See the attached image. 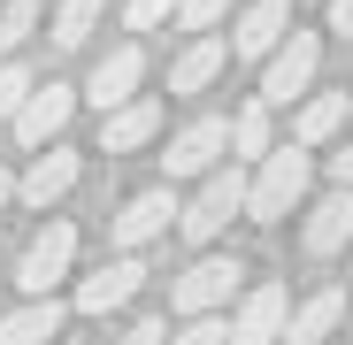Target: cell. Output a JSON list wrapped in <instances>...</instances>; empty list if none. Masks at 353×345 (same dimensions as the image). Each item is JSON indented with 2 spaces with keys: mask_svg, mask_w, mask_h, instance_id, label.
Segmentation results:
<instances>
[{
  "mask_svg": "<svg viewBox=\"0 0 353 345\" xmlns=\"http://www.w3.org/2000/svg\"><path fill=\"white\" fill-rule=\"evenodd\" d=\"M315 185V146H269L246 177V222H284Z\"/></svg>",
  "mask_w": 353,
  "mask_h": 345,
  "instance_id": "1",
  "label": "cell"
},
{
  "mask_svg": "<svg viewBox=\"0 0 353 345\" xmlns=\"http://www.w3.org/2000/svg\"><path fill=\"white\" fill-rule=\"evenodd\" d=\"M230 215H246V169L239 161H215L200 177V192H192V207H176V230H185L192 246H215L230 230Z\"/></svg>",
  "mask_w": 353,
  "mask_h": 345,
  "instance_id": "2",
  "label": "cell"
},
{
  "mask_svg": "<svg viewBox=\"0 0 353 345\" xmlns=\"http://www.w3.org/2000/svg\"><path fill=\"white\" fill-rule=\"evenodd\" d=\"M315 70H323V39L292 23V31H284V39L261 54V92H254V100H269V107H292V100H300V92L315 85Z\"/></svg>",
  "mask_w": 353,
  "mask_h": 345,
  "instance_id": "3",
  "label": "cell"
},
{
  "mask_svg": "<svg viewBox=\"0 0 353 345\" xmlns=\"http://www.w3.org/2000/svg\"><path fill=\"white\" fill-rule=\"evenodd\" d=\"M239 284H246V261L239 253H200L185 276L169 284V307L176 315H223L230 300H239Z\"/></svg>",
  "mask_w": 353,
  "mask_h": 345,
  "instance_id": "4",
  "label": "cell"
},
{
  "mask_svg": "<svg viewBox=\"0 0 353 345\" xmlns=\"http://www.w3.org/2000/svg\"><path fill=\"white\" fill-rule=\"evenodd\" d=\"M70 269H77V222L54 215L39 238L16 253V284H23L31 300H46V292H62V276H70Z\"/></svg>",
  "mask_w": 353,
  "mask_h": 345,
  "instance_id": "5",
  "label": "cell"
},
{
  "mask_svg": "<svg viewBox=\"0 0 353 345\" xmlns=\"http://www.w3.org/2000/svg\"><path fill=\"white\" fill-rule=\"evenodd\" d=\"M70 115H77V85L46 77V85H31V92H23V107L8 115V131H16V146H23V154H39V146H54V138L70 131Z\"/></svg>",
  "mask_w": 353,
  "mask_h": 345,
  "instance_id": "6",
  "label": "cell"
},
{
  "mask_svg": "<svg viewBox=\"0 0 353 345\" xmlns=\"http://www.w3.org/2000/svg\"><path fill=\"white\" fill-rule=\"evenodd\" d=\"M223 154H230V115H192V123L169 138V154H161V177H169V185L208 177V169H215Z\"/></svg>",
  "mask_w": 353,
  "mask_h": 345,
  "instance_id": "7",
  "label": "cell"
},
{
  "mask_svg": "<svg viewBox=\"0 0 353 345\" xmlns=\"http://www.w3.org/2000/svg\"><path fill=\"white\" fill-rule=\"evenodd\" d=\"M77 177H85V161H77L62 138H54V146H39V154H31V169L16 177V200H23V207H39V215H54V207L77 192Z\"/></svg>",
  "mask_w": 353,
  "mask_h": 345,
  "instance_id": "8",
  "label": "cell"
},
{
  "mask_svg": "<svg viewBox=\"0 0 353 345\" xmlns=\"http://www.w3.org/2000/svg\"><path fill=\"white\" fill-rule=\"evenodd\" d=\"M169 222H176V192H169V185H154V192H131L123 207H115L108 238H115V253H146Z\"/></svg>",
  "mask_w": 353,
  "mask_h": 345,
  "instance_id": "9",
  "label": "cell"
},
{
  "mask_svg": "<svg viewBox=\"0 0 353 345\" xmlns=\"http://www.w3.org/2000/svg\"><path fill=\"white\" fill-rule=\"evenodd\" d=\"M139 85H146V46H139V39H123V46H108L100 62H92V77H85V100L108 115V107H123Z\"/></svg>",
  "mask_w": 353,
  "mask_h": 345,
  "instance_id": "10",
  "label": "cell"
},
{
  "mask_svg": "<svg viewBox=\"0 0 353 345\" xmlns=\"http://www.w3.org/2000/svg\"><path fill=\"white\" fill-rule=\"evenodd\" d=\"M139 284H146V261H139V253H115L108 269H92V276L77 284L70 307H77V315H115V307L139 300Z\"/></svg>",
  "mask_w": 353,
  "mask_h": 345,
  "instance_id": "11",
  "label": "cell"
},
{
  "mask_svg": "<svg viewBox=\"0 0 353 345\" xmlns=\"http://www.w3.org/2000/svg\"><path fill=\"white\" fill-rule=\"evenodd\" d=\"M284 315H292L284 284H254V292L239 300V315H223V322H230V345H276L284 337Z\"/></svg>",
  "mask_w": 353,
  "mask_h": 345,
  "instance_id": "12",
  "label": "cell"
},
{
  "mask_svg": "<svg viewBox=\"0 0 353 345\" xmlns=\"http://www.w3.org/2000/svg\"><path fill=\"white\" fill-rule=\"evenodd\" d=\"M161 138V100H146V92H131L123 107H108L100 115V154L115 161V154H139V146H154Z\"/></svg>",
  "mask_w": 353,
  "mask_h": 345,
  "instance_id": "13",
  "label": "cell"
},
{
  "mask_svg": "<svg viewBox=\"0 0 353 345\" xmlns=\"http://www.w3.org/2000/svg\"><path fill=\"white\" fill-rule=\"evenodd\" d=\"M300 246H307V261H330V253L353 246V185H338V192H323V200L307 207Z\"/></svg>",
  "mask_w": 353,
  "mask_h": 345,
  "instance_id": "14",
  "label": "cell"
},
{
  "mask_svg": "<svg viewBox=\"0 0 353 345\" xmlns=\"http://www.w3.org/2000/svg\"><path fill=\"white\" fill-rule=\"evenodd\" d=\"M284 31H292V0H246V16L230 23V54L239 62H261Z\"/></svg>",
  "mask_w": 353,
  "mask_h": 345,
  "instance_id": "15",
  "label": "cell"
},
{
  "mask_svg": "<svg viewBox=\"0 0 353 345\" xmlns=\"http://www.w3.org/2000/svg\"><path fill=\"white\" fill-rule=\"evenodd\" d=\"M223 70H230V46H223L215 31H200V39H192V46L169 62V92H176V100H192V92H208Z\"/></svg>",
  "mask_w": 353,
  "mask_h": 345,
  "instance_id": "16",
  "label": "cell"
},
{
  "mask_svg": "<svg viewBox=\"0 0 353 345\" xmlns=\"http://www.w3.org/2000/svg\"><path fill=\"white\" fill-rule=\"evenodd\" d=\"M62 322H70V307L54 300V292H46V300H23V307L0 315V345H54Z\"/></svg>",
  "mask_w": 353,
  "mask_h": 345,
  "instance_id": "17",
  "label": "cell"
},
{
  "mask_svg": "<svg viewBox=\"0 0 353 345\" xmlns=\"http://www.w3.org/2000/svg\"><path fill=\"white\" fill-rule=\"evenodd\" d=\"M338 322H345V292L330 284V292H315V300H300V307L284 315V337H292V345H330Z\"/></svg>",
  "mask_w": 353,
  "mask_h": 345,
  "instance_id": "18",
  "label": "cell"
},
{
  "mask_svg": "<svg viewBox=\"0 0 353 345\" xmlns=\"http://www.w3.org/2000/svg\"><path fill=\"white\" fill-rule=\"evenodd\" d=\"M345 115H353V92H315V100H300L292 146H330V138L345 131Z\"/></svg>",
  "mask_w": 353,
  "mask_h": 345,
  "instance_id": "19",
  "label": "cell"
},
{
  "mask_svg": "<svg viewBox=\"0 0 353 345\" xmlns=\"http://www.w3.org/2000/svg\"><path fill=\"white\" fill-rule=\"evenodd\" d=\"M269 146H276V138H269V100H246L239 115H230V161L246 169V161H261Z\"/></svg>",
  "mask_w": 353,
  "mask_h": 345,
  "instance_id": "20",
  "label": "cell"
},
{
  "mask_svg": "<svg viewBox=\"0 0 353 345\" xmlns=\"http://www.w3.org/2000/svg\"><path fill=\"white\" fill-rule=\"evenodd\" d=\"M100 8H108V0H62V8H54V46L77 54V46L100 31Z\"/></svg>",
  "mask_w": 353,
  "mask_h": 345,
  "instance_id": "21",
  "label": "cell"
},
{
  "mask_svg": "<svg viewBox=\"0 0 353 345\" xmlns=\"http://www.w3.org/2000/svg\"><path fill=\"white\" fill-rule=\"evenodd\" d=\"M31 31H39V0H8V8H0V62H8Z\"/></svg>",
  "mask_w": 353,
  "mask_h": 345,
  "instance_id": "22",
  "label": "cell"
},
{
  "mask_svg": "<svg viewBox=\"0 0 353 345\" xmlns=\"http://www.w3.org/2000/svg\"><path fill=\"white\" fill-rule=\"evenodd\" d=\"M169 345H230L223 315H185V330H169Z\"/></svg>",
  "mask_w": 353,
  "mask_h": 345,
  "instance_id": "23",
  "label": "cell"
},
{
  "mask_svg": "<svg viewBox=\"0 0 353 345\" xmlns=\"http://www.w3.org/2000/svg\"><path fill=\"white\" fill-rule=\"evenodd\" d=\"M31 85H39V77L16 62V54H8V62H0V123H8V115L23 107V92H31Z\"/></svg>",
  "mask_w": 353,
  "mask_h": 345,
  "instance_id": "24",
  "label": "cell"
},
{
  "mask_svg": "<svg viewBox=\"0 0 353 345\" xmlns=\"http://www.w3.org/2000/svg\"><path fill=\"white\" fill-rule=\"evenodd\" d=\"M223 16H230V0H176V23H185L192 39H200V31H215Z\"/></svg>",
  "mask_w": 353,
  "mask_h": 345,
  "instance_id": "25",
  "label": "cell"
},
{
  "mask_svg": "<svg viewBox=\"0 0 353 345\" xmlns=\"http://www.w3.org/2000/svg\"><path fill=\"white\" fill-rule=\"evenodd\" d=\"M176 16V0H123V23L131 31H154V23H169Z\"/></svg>",
  "mask_w": 353,
  "mask_h": 345,
  "instance_id": "26",
  "label": "cell"
},
{
  "mask_svg": "<svg viewBox=\"0 0 353 345\" xmlns=\"http://www.w3.org/2000/svg\"><path fill=\"white\" fill-rule=\"evenodd\" d=\"M115 345H169V322H161V315H139V322L115 337Z\"/></svg>",
  "mask_w": 353,
  "mask_h": 345,
  "instance_id": "27",
  "label": "cell"
},
{
  "mask_svg": "<svg viewBox=\"0 0 353 345\" xmlns=\"http://www.w3.org/2000/svg\"><path fill=\"white\" fill-rule=\"evenodd\" d=\"M330 31H338V39H353V0H330Z\"/></svg>",
  "mask_w": 353,
  "mask_h": 345,
  "instance_id": "28",
  "label": "cell"
},
{
  "mask_svg": "<svg viewBox=\"0 0 353 345\" xmlns=\"http://www.w3.org/2000/svg\"><path fill=\"white\" fill-rule=\"evenodd\" d=\"M330 177H338V185H353V146H345V154H330Z\"/></svg>",
  "mask_w": 353,
  "mask_h": 345,
  "instance_id": "29",
  "label": "cell"
},
{
  "mask_svg": "<svg viewBox=\"0 0 353 345\" xmlns=\"http://www.w3.org/2000/svg\"><path fill=\"white\" fill-rule=\"evenodd\" d=\"M8 200H16V177H8V169H0V207H8Z\"/></svg>",
  "mask_w": 353,
  "mask_h": 345,
  "instance_id": "30",
  "label": "cell"
},
{
  "mask_svg": "<svg viewBox=\"0 0 353 345\" xmlns=\"http://www.w3.org/2000/svg\"><path fill=\"white\" fill-rule=\"evenodd\" d=\"M345 123H353V115H345Z\"/></svg>",
  "mask_w": 353,
  "mask_h": 345,
  "instance_id": "31",
  "label": "cell"
}]
</instances>
